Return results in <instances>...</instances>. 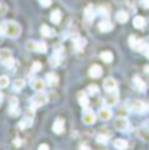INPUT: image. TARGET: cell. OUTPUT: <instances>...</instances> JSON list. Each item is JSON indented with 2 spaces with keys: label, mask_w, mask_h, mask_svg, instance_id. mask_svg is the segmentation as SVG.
Returning a JSON list of instances; mask_svg holds the SVG:
<instances>
[{
  "label": "cell",
  "mask_w": 149,
  "mask_h": 150,
  "mask_svg": "<svg viewBox=\"0 0 149 150\" xmlns=\"http://www.w3.org/2000/svg\"><path fill=\"white\" fill-rule=\"evenodd\" d=\"M22 32V28L18 22H13V20H7V22H3L0 23V33L1 35H6L9 38H18Z\"/></svg>",
  "instance_id": "obj_1"
},
{
  "label": "cell",
  "mask_w": 149,
  "mask_h": 150,
  "mask_svg": "<svg viewBox=\"0 0 149 150\" xmlns=\"http://www.w3.org/2000/svg\"><path fill=\"white\" fill-rule=\"evenodd\" d=\"M0 62H1L6 68L15 71V69H13L15 59H13V55H12V52H10L9 49H1V51H0Z\"/></svg>",
  "instance_id": "obj_2"
},
{
  "label": "cell",
  "mask_w": 149,
  "mask_h": 150,
  "mask_svg": "<svg viewBox=\"0 0 149 150\" xmlns=\"http://www.w3.org/2000/svg\"><path fill=\"white\" fill-rule=\"evenodd\" d=\"M31 103H32V107H34V108H38V107H41V105H43V104L48 103V95L45 93H42V91H38V93L32 97Z\"/></svg>",
  "instance_id": "obj_3"
},
{
  "label": "cell",
  "mask_w": 149,
  "mask_h": 150,
  "mask_svg": "<svg viewBox=\"0 0 149 150\" xmlns=\"http://www.w3.org/2000/svg\"><path fill=\"white\" fill-rule=\"evenodd\" d=\"M128 107L130 108L132 111L140 112V114H143V112H146L149 110V105H148V104H146V103H143V101H139V100H135V101H132Z\"/></svg>",
  "instance_id": "obj_4"
},
{
  "label": "cell",
  "mask_w": 149,
  "mask_h": 150,
  "mask_svg": "<svg viewBox=\"0 0 149 150\" xmlns=\"http://www.w3.org/2000/svg\"><path fill=\"white\" fill-rule=\"evenodd\" d=\"M114 127L119 131H128L130 129V123L126 117H117L114 120Z\"/></svg>",
  "instance_id": "obj_5"
},
{
  "label": "cell",
  "mask_w": 149,
  "mask_h": 150,
  "mask_svg": "<svg viewBox=\"0 0 149 150\" xmlns=\"http://www.w3.org/2000/svg\"><path fill=\"white\" fill-rule=\"evenodd\" d=\"M96 120H97V117H96V114L91 110H86V111L83 112V123L84 124H88V126L94 124Z\"/></svg>",
  "instance_id": "obj_6"
},
{
  "label": "cell",
  "mask_w": 149,
  "mask_h": 150,
  "mask_svg": "<svg viewBox=\"0 0 149 150\" xmlns=\"http://www.w3.org/2000/svg\"><path fill=\"white\" fill-rule=\"evenodd\" d=\"M103 88H104L107 93L116 91V90H117V82H116V79H113V78H106L104 82H103Z\"/></svg>",
  "instance_id": "obj_7"
},
{
  "label": "cell",
  "mask_w": 149,
  "mask_h": 150,
  "mask_svg": "<svg viewBox=\"0 0 149 150\" xmlns=\"http://www.w3.org/2000/svg\"><path fill=\"white\" fill-rule=\"evenodd\" d=\"M98 118L101 120V121H107V120H110L112 118V110H110V107L107 105V107H103V108H100V111H98Z\"/></svg>",
  "instance_id": "obj_8"
},
{
  "label": "cell",
  "mask_w": 149,
  "mask_h": 150,
  "mask_svg": "<svg viewBox=\"0 0 149 150\" xmlns=\"http://www.w3.org/2000/svg\"><path fill=\"white\" fill-rule=\"evenodd\" d=\"M31 87H32V90L34 91H43V88H45V81L43 79H41V78H34L32 81H31Z\"/></svg>",
  "instance_id": "obj_9"
},
{
  "label": "cell",
  "mask_w": 149,
  "mask_h": 150,
  "mask_svg": "<svg viewBox=\"0 0 149 150\" xmlns=\"http://www.w3.org/2000/svg\"><path fill=\"white\" fill-rule=\"evenodd\" d=\"M106 104L109 105V107H113V105H117V103H119V95L116 91H112V93H109V95L106 97Z\"/></svg>",
  "instance_id": "obj_10"
},
{
  "label": "cell",
  "mask_w": 149,
  "mask_h": 150,
  "mask_svg": "<svg viewBox=\"0 0 149 150\" xmlns=\"http://www.w3.org/2000/svg\"><path fill=\"white\" fill-rule=\"evenodd\" d=\"M52 130L55 134H61V133H64V118H61V117H58L55 121H54V126H52Z\"/></svg>",
  "instance_id": "obj_11"
},
{
  "label": "cell",
  "mask_w": 149,
  "mask_h": 150,
  "mask_svg": "<svg viewBox=\"0 0 149 150\" xmlns=\"http://www.w3.org/2000/svg\"><path fill=\"white\" fill-rule=\"evenodd\" d=\"M62 62V54H54V55L49 58V65L52 67V68H55V67H59V64Z\"/></svg>",
  "instance_id": "obj_12"
},
{
  "label": "cell",
  "mask_w": 149,
  "mask_h": 150,
  "mask_svg": "<svg viewBox=\"0 0 149 150\" xmlns=\"http://www.w3.org/2000/svg\"><path fill=\"white\" fill-rule=\"evenodd\" d=\"M101 74H103V69H101L100 65H93V67L90 68V71H88V75H90L91 78H100Z\"/></svg>",
  "instance_id": "obj_13"
},
{
  "label": "cell",
  "mask_w": 149,
  "mask_h": 150,
  "mask_svg": "<svg viewBox=\"0 0 149 150\" xmlns=\"http://www.w3.org/2000/svg\"><path fill=\"white\" fill-rule=\"evenodd\" d=\"M98 29L101 30V32H110L113 29V23L110 22V20H101L100 23H98Z\"/></svg>",
  "instance_id": "obj_14"
},
{
  "label": "cell",
  "mask_w": 149,
  "mask_h": 150,
  "mask_svg": "<svg viewBox=\"0 0 149 150\" xmlns=\"http://www.w3.org/2000/svg\"><path fill=\"white\" fill-rule=\"evenodd\" d=\"M73 42H74V46L77 51H81V49H84V46H86V43H87V40L84 39V38L81 36H75L73 39Z\"/></svg>",
  "instance_id": "obj_15"
},
{
  "label": "cell",
  "mask_w": 149,
  "mask_h": 150,
  "mask_svg": "<svg viewBox=\"0 0 149 150\" xmlns=\"http://www.w3.org/2000/svg\"><path fill=\"white\" fill-rule=\"evenodd\" d=\"M45 79H46V82H48V85H56L58 84V81H59V78H58V75L55 72H48L46 76H45Z\"/></svg>",
  "instance_id": "obj_16"
},
{
  "label": "cell",
  "mask_w": 149,
  "mask_h": 150,
  "mask_svg": "<svg viewBox=\"0 0 149 150\" xmlns=\"http://www.w3.org/2000/svg\"><path fill=\"white\" fill-rule=\"evenodd\" d=\"M41 35L43 38H52L55 35V32L49 28V26H46V25H43V26H41Z\"/></svg>",
  "instance_id": "obj_17"
},
{
  "label": "cell",
  "mask_w": 149,
  "mask_h": 150,
  "mask_svg": "<svg viewBox=\"0 0 149 150\" xmlns=\"http://www.w3.org/2000/svg\"><path fill=\"white\" fill-rule=\"evenodd\" d=\"M133 84H135V87H136L139 91H142V93L146 91V84H145L139 76H135V78H133Z\"/></svg>",
  "instance_id": "obj_18"
},
{
  "label": "cell",
  "mask_w": 149,
  "mask_h": 150,
  "mask_svg": "<svg viewBox=\"0 0 149 150\" xmlns=\"http://www.w3.org/2000/svg\"><path fill=\"white\" fill-rule=\"evenodd\" d=\"M128 19H129V15H128V12H125V10H120V12L116 13V20H117L119 23H126Z\"/></svg>",
  "instance_id": "obj_19"
},
{
  "label": "cell",
  "mask_w": 149,
  "mask_h": 150,
  "mask_svg": "<svg viewBox=\"0 0 149 150\" xmlns=\"http://www.w3.org/2000/svg\"><path fill=\"white\" fill-rule=\"evenodd\" d=\"M113 144H114V147H116L117 150H125V149H128V146H129L128 142L123 140V139H116Z\"/></svg>",
  "instance_id": "obj_20"
},
{
  "label": "cell",
  "mask_w": 149,
  "mask_h": 150,
  "mask_svg": "<svg viewBox=\"0 0 149 150\" xmlns=\"http://www.w3.org/2000/svg\"><path fill=\"white\" fill-rule=\"evenodd\" d=\"M78 103H80V105H81V107L87 108V107H88V97H87V94L86 93H80L78 94Z\"/></svg>",
  "instance_id": "obj_21"
},
{
  "label": "cell",
  "mask_w": 149,
  "mask_h": 150,
  "mask_svg": "<svg viewBox=\"0 0 149 150\" xmlns=\"http://www.w3.org/2000/svg\"><path fill=\"white\" fill-rule=\"evenodd\" d=\"M32 123H34L32 117H28V115H26V117L19 123V127H20V129H29V127L32 126Z\"/></svg>",
  "instance_id": "obj_22"
},
{
  "label": "cell",
  "mask_w": 149,
  "mask_h": 150,
  "mask_svg": "<svg viewBox=\"0 0 149 150\" xmlns=\"http://www.w3.org/2000/svg\"><path fill=\"white\" fill-rule=\"evenodd\" d=\"M133 26H135L136 29H142V28L145 26V18L136 16V18L133 19Z\"/></svg>",
  "instance_id": "obj_23"
},
{
  "label": "cell",
  "mask_w": 149,
  "mask_h": 150,
  "mask_svg": "<svg viewBox=\"0 0 149 150\" xmlns=\"http://www.w3.org/2000/svg\"><path fill=\"white\" fill-rule=\"evenodd\" d=\"M100 58H101V61H104V62H112L113 61V54L110 51H104V52H101L100 54Z\"/></svg>",
  "instance_id": "obj_24"
},
{
  "label": "cell",
  "mask_w": 149,
  "mask_h": 150,
  "mask_svg": "<svg viewBox=\"0 0 149 150\" xmlns=\"http://www.w3.org/2000/svg\"><path fill=\"white\" fill-rule=\"evenodd\" d=\"M61 19H62V15H61L59 10H54V12L51 13V22H52V23H59Z\"/></svg>",
  "instance_id": "obj_25"
},
{
  "label": "cell",
  "mask_w": 149,
  "mask_h": 150,
  "mask_svg": "<svg viewBox=\"0 0 149 150\" xmlns=\"http://www.w3.org/2000/svg\"><path fill=\"white\" fill-rule=\"evenodd\" d=\"M86 19L87 20H93L94 16H96V13H94V9H93V6L90 4V6H87V9H86Z\"/></svg>",
  "instance_id": "obj_26"
},
{
  "label": "cell",
  "mask_w": 149,
  "mask_h": 150,
  "mask_svg": "<svg viewBox=\"0 0 149 150\" xmlns=\"http://www.w3.org/2000/svg\"><path fill=\"white\" fill-rule=\"evenodd\" d=\"M25 88V81L23 79H16V81H13V90L18 93L20 90H23Z\"/></svg>",
  "instance_id": "obj_27"
},
{
  "label": "cell",
  "mask_w": 149,
  "mask_h": 150,
  "mask_svg": "<svg viewBox=\"0 0 149 150\" xmlns=\"http://www.w3.org/2000/svg\"><path fill=\"white\" fill-rule=\"evenodd\" d=\"M35 51L39 52V54H45V52L48 51V46H46L45 42H36V49H35Z\"/></svg>",
  "instance_id": "obj_28"
},
{
  "label": "cell",
  "mask_w": 149,
  "mask_h": 150,
  "mask_svg": "<svg viewBox=\"0 0 149 150\" xmlns=\"http://www.w3.org/2000/svg\"><path fill=\"white\" fill-rule=\"evenodd\" d=\"M86 93L88 94V95H96V94L98 93V87H97L96 84H91V85L87 87V91H86Z\"/></svg>",
  "instance_id": "obj_29"
},
{
  "label": "cell",
  "mask_w": 149,
  "mask_h": 150,
  "mask_svg": "<svg viewBox=\"0 0 149 150\" xmlns=\"http://www.w3.org/2000/svg\"><path fill=\"white\" fill-rule=\"evenodd\" d=\"M7 85H9V76L1 75V76H0V88L3 90V88H6Z\"/></svg>",
  "instance_id": "obj_30"
},
{
  "label": "cell",
  "mask_w": 149,
  "mask_h": 150,
  "mask_svg": "<svg viewBox=\"0 0 149 150\" xmlns=\"http://www.w3.org/2000/svg\"><path fill=\"white\" fill-rule=\"evenodd\" d=\"M19 107L18 105H10L9 107V114L12 115V117H16V115H19Z\"/></svg>",
  "instance_id": "obj_31"
},
{
  "label": "cell",
  "mask_w": 149,
  "mask_h": 150,
  "mask_svg": "<svg viewBox=\"0 0 149 150\" xmlns=\"http://www.w3.org/2000/svg\"><path fill=\"white\" fill-rule=\"evenodd\" d=\"M97 142H98V143H101V144H107V143H109V137H107V136L100 134V136L97 137Z\"/></svg>",
  "instance_id": "obj_32"
},
{
  "label": "cell",
  "mask_w": 149,
  "mask_h": 150,
  "mask_svg": "<svg viewBox=\"0 0 149 150\" xmlns=\"http://www.w3.org/2000/svg\"><path fill=\"white\" fill-rule=\"evenodd\" d=\"M41 69H42V64L41 62H34L32 64V71L34 72H39Z\"/></svg>",
  "instance_id": "obj_33"
},
{
  "label": "cell",
  "mask_w": 149,
  "mask_h": 150,
  "mask_svg": "<svg viewBox=\"0 0 149 150\" xmlns=\"http://www.w3.org/2000/svg\"><path fill=\"white\" fill-rule=\"evenodd\" d=\"M26 48H28L29 51H35V49H36V42H34V40H28Z\"/></svg>",
  "instance_id": "obj_34"
},
{
  "label": "cell",
  "mask_w": 149,
  "mask_h": 150,
  "mask_svg": "<svg viewBox=\"0 0 149 150\" xmlns=\"http://www.w3.org/2000/svg\"><path fill=\"white\" fill-rule=\"evenodd\" d=\"M138 40H139V39H138L136 36H130V38H129V45H130L132 49H135V46H136Z\"/></svg>",
  "instance_id": "obj_35"
},
{
  "label": "cell",
  "mask_w": 149,
  "mask_h": 150,
  "mask_svg": "<svg viewBox=\"0 0 149 150\" xmlns=\"http://www.w3.org/2000/svg\"><path fill=\"white\" fill-rule=\"evenodd\" d=\"M98 12H100V15H103V16H106V18H109V9H107V7H104V6H101V7L98 9Z\"/></svg>",
  "instance_id": "obj_36"
},
{
  "label": "cell",
  "mask_w": 149,
  "mask_h": 150,
  "mask_svg": "<svg viewBox=\"0 0 149 150\" xmlns=\"http://www.w3.org/2000/svg\"><path fill=\"white\" fill-rule=\"evenodd\" d=\"M9 103H10V105H18V103H19L18 97H16V95H12V97L9 98Z\"/></svg>",
  "instance_id": "obj_37"
},
{
  "label": "cell",
  "mask_w": 149,
  "mask_h": 150,
  "mask_svg": "<svg viewBox=\"0 0 149 150\" xmlns=\"http://www.w3.org/2000/svg\"><path fill=\"white\" fill-rule=\"evenodd\" d=\"M139 136L143 139V140H148L149 139V131H145V130H139Z\"/></svg>",
  "instance_id": "obj_38"
},
{
  "label": "cell",
  "mask_w": 149,
  "mask_h": 150,
  "mask_svg": "<svg viewBox=\"0 0 149 150\" xmlns=\"http://www.w3.org/2000/svg\"><path fill=\"white\" fill-rule=\"evenodd\" d=\"M51 3H52V0H39V4L42 7H48V6H51Z\"/></svg>",
  "instance_id": "obj_39"
},
{
  "label": "cell",
  "mask_w": 149,
  "mask_h": 150,
  "mask_svg": "<svg viewBox=\"0 0 149 150\" xmlns=\"http://www.w3.org/2000/svg\"><path fill=\"white\" fill-rule=\"evenodd\" d=\"M6 10H7L6 4H0V16H1V15H4V13H6Z\"/></svg>",
  "instance_id": "obj_40"
},
{
  "label": "cell",
  "mask_w": 149,
  "mask_h": 150,
  "mask_svg": "<svg viewBox=\"0 0 149 150\" xmlns=\"http://www.w3.org/2000/svg\"><path fill=\"white\" fill-rule=\"evenodd\" d=\"M140 4H142V7L149 9V0H140Z\"/></svg>",
  "instance_id": "obj_41"
},
{
  "label": "cell",
  "mask_w": 149,
  "mask_h": 150,
  "mask_svg": "<svg viewBox=\"0 0 149 150\" xmlns=\"http://www.w3.org/2000/svg\"><path fill=\"white\" fill-rule=\"evenodd\" d=\"M46 149H49L48 144H41V146H39V150H46Z\"/></svg>",
  "instance_id": "obj_42"
},
{
  "label": "cell",
  "mask_w": 149,
  "mask_h": 150,
  "mask_svg": "<svg viewBox=\"0 0 149 150\" xmlns=\"http://www.w3.org/2000/svg\"><path fill=\"white\" fill-rule=\"evenodd\" d=\"M143 54H145V56H146V58L149 59V46L146 48V49H145V51H143Z\"/></svg>",
  "instance_id": "obj_43"
},
{
  "label": "cell",
  "mask_w": 149,
  "mask_h": 150,
  "mask_svg": "<svg viewBox=\"0 0 149 150\" xmlns=\"http://www.w3.org/2000/svg\"><path fill=\"white\" fill-rule=\"evenodd\" d=\"M143 69H145V74H148V75H149V65H146V67H145Z\"/></svg>",
  "instance_id": "obj_44"
},
{
  "label": "cell",
  "mask_w": 149,
  "mask_h": 150,
  "mask_svg": "<svg viewBox=\"0 0 149 150\" xmlns=\"http://www.w3.org/2000/svg\"><path fill=\"white\" fill-rule=\"evenodd\" d=\"M80 149H88V146H87V144H81Z\"/></svg>",
  "instance_id": "obj_45"
},
{
  "label": "cell",
  "mask_w": 149,
  "mask_h": 150,
  "mask_svg": "<svg viewBox=\"0 0 149 150\" xmlns=\"http://www.w3.org/2000/svg\"><path fill=\"white\" fill-rule=\"evenodd\" d=\"M1 101H3V94L0 93V104H1Z\"/></svg>",
  "instance_id": "obj_46"
},
{
  "label": "cell",
  "mask_w": 149,
  "mask_h": 150,
  "mask_svg": "<svg viewBox=\"0 0 149 150\" xmlns=\"http://www.w3.org/2000/svg\"><path fill=\"white\" fill-rule=\"evenodd\" d=\"M148 42H149V40H148Z\"/></svg>",
  "instance_id": "obj_47"
}]
</instances>
